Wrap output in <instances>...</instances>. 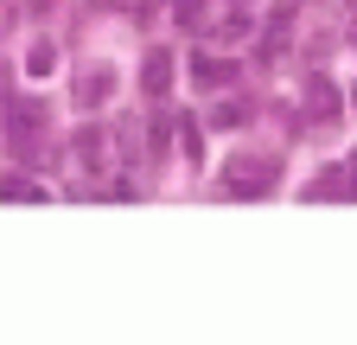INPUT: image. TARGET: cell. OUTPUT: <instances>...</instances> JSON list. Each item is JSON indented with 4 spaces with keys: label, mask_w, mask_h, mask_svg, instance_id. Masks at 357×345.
Masks as SVG:
<instances>
[{
    "label": "cell",
    "mask_w": 357,
    "mask_h": 345,
    "mask_svg": "<svg viewBox=\"0 0 357 345\" xmlns=\"http://www.w3.org/2000/svg\"><path fill=\"white\" fill-rule=\"evenodd\" d=\"M141 83H147V96H166V83H172V58H166V52H153V58H147V71H141Z\"/></svg>",
    "instance_id": "2"
},
{
    "label": "cell",
    "mask_w": 357,
    "mask_h": 345,
    "mask_svg": "<svg viewBox=\"0 0 357 345\" xmlns=\"http://www.w3.org/2000/svg\"><path fill=\"white\" fill-rule=\"evenodd\" d=\"M281 179V160L275 154H243V160H223V192L230 198H255Z\"/></svg>",
    "instance_id": "1"
},
{
    "label": "cell",
    "mask_w": 357,
    "mask_h": 345,
    "mask_svg": "<svg viewBox=\"0 0 357 345\" xmlns=\"http://www.w3.org/2000/svg\"><path fill=\"white\" fill-rule=\"evenodd\" d=\"M312 109H319L326 122L338 115V90H332V83H312Z\"/></svg>",
    "instance_id": "3"
},
{
    "label": "cell",
    "mask_w": 357,
    "mask_h": 345,
    "mask_svg": "<svg viewBox=\"0 0 357 345\" xmlns=\"http://www.w3.org/2000/svg\"><path fill=\"white\" fill-rule=\"evenodd\" d=\"M351 103H357V90H351Z\"/></svg>",
    "instance_id": "5"
},
{
    "label": "cell",
    "mask_w": 357,
    "mask_h": 345,
    "mask_svg": "<svg viewBox=\"0 0 357 345\" xmlns=\"http://www.w3.org/2000/svg\"><path fill=\"white\" fill-rule=\"evenodd\" d=\"M230 77V64H217V58H198V83H223Z\"/></svg>",
    "instance_id": "4"
}]
</instances>
